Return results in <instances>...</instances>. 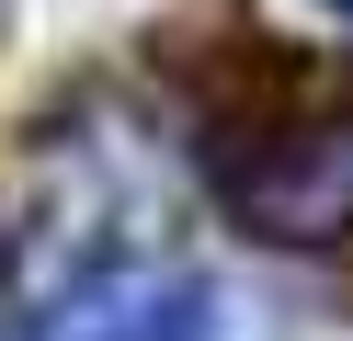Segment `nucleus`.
<instances>
[{"label": "nucleus", "mask_w": 353, "mask_h": 341, "mask_svg": "<svg viewBox=\"0 0 353 341\" xmlns=\"http://www.w3.org/2000/svg\"><path fill=\"white\" fill-rule=\"evenodd\" d=\"M194 159L251 239L285 250L353 239V103L274 45H228L194 68Z\"/></svg>", "instance_id": "f257e3e1"}, {"label": "nucleus", "mask_w": 353, "mask_h": 341, "mask_svg": "<svg viewBox=\"0 0 353 341\" xmlns=\"http://www.w3.org/2000/svg\"><path fill=\"white\" fill-rule=\"evenodd\" d=\"M216 330H228V296L205 273L160 262V250H114V262L57 273L12 341H216Z\"/></svg>", "instance_id": "f03ea898"}, {"label": "nucleus", "mask_w": 353, "mask_h": 341, "mask_svg": "<svg viewBox=\"0 0 353 341\" xmlns=\"http://www.w3.org/2000/svg\"><path fill=\"white\" fill-rule=\"evenodd\" d=\"M0 273H12V216H0Z\"/></svg>", "instance_id": "7ed1b4c3"}, {"label": "nucleus", "mask_w": 353, "mask_h": 341, "mask_svg": "<svg viewBox=\"0 0 353 341\" xmlns=\"http://www.w3.org/2000/svg\"><path fill=\"white\" fill-rule=\"evenodd\" d=\"M330 12H353V0H330Z\"/></svg>", "instance_id": "20e7f679"}]
</instances>
